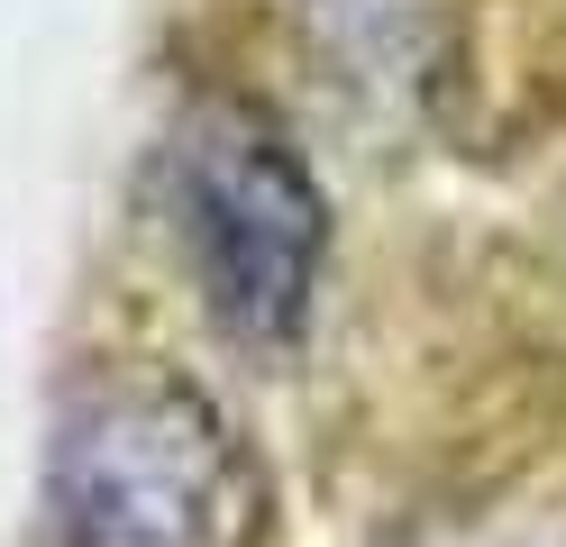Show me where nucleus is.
Returning a JSON list of instances; mask_svg holds the SVG:
<instances>
[{
  "mask_svg": "<svg viewBox=\"0 0 566 547\" xmlns=\"http://www.w3.org/2000/svg\"><path fill=\"white\" fill-rule=\"evenodd\" d=\"M265 474L220 401L174 365H101L64 392L38 547H256Z\"/></svg>",
  "mask_w": 566,
  "mask_h": 547,
  "instance_id": "nucleus-1",
  "label": "nucleus"
},
{
  "mask_svg": "<svg viewBox=\"0 0 566 547\" xmlns=\"http://www.w3.org/2000/svg\"><path fill=\"white\" fill-rule=\"evenodd\" d=\"M174 238L192 255L210 319L238 347H283L311 319V283L329 255V201L302 146L247 101H201L174 128Z\"/></svg>",
  "mask_w": 566,
  "mask_h": 547,
  "instance_id": "nucleus-2",
  "label": "nucleus"
}]
</instances>
